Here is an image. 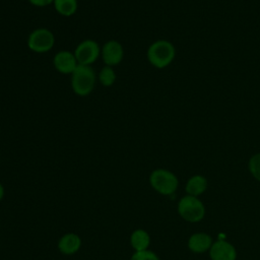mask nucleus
<instances>
[{
    "instance_id": "nucleus-1",
    "label": "nucleus",
    "mask_w": 260,
    "mask_h": 260,
    "mask_svg": "<svg viewBox=\"0 0 260 260\" xmlns=\"http://www.w3.org/2000/svg\"><path fill=\"white\" fill-rule=\"evenodd\" d=\"M176 55L175 47L172 43L159 40L152 43L147 50V59L149 63L158 68H165L172 63Z\"/></svg>"
},
{
    "instance_id": "nucleus-2",
    "label": "nucleus",
    "mask_w": 260,
    "mask_h": 260,
    "mask_svg": "<svg viewBox=\"0 0 260 260\" xmlns=\"http://www.w3.org/2000/svg\"><path fill=\"white\" fill-rule=\"evenodd\" d=\"M71 75V86L77 95L85 96L92 91L95 83V73L91 66L78 64Z\"/></svg>"
},
{
    "instance_id": "nucleus-3",
    "label": "nucleus",
    "mask_w": 260,
    "mask_h": 260,
    "mask_svg": "<svg viewBox=\"0 0 260 260\" xmlns=\"http://www.w3.org/2000/svg\"><path fill=\"white\" fill-rule=\"evenodd\" d=\"M149 184L154 191L161 195H172L179 187L177 176L169 170L156 169L149 175Z\"/></svg>"
},
{
    "instance_id": "nucleus-4",
    "label": "nucleus",
    "mask_w": 260,
    "mask_h": 260,
    "mask_svg": "<svg viewBox=\"0 0 260 260\" xmlns=\"http://www.w3.org/2000/svg\"><path fill=\"white\" fill-rule=\"evenodd\" d=\"M179 215L188 222H199L205 215L203 202L195 196L186 195L182 197L177 206Z\"/></svg>"
},
{
    "instance_id": "nucleus-5",
    "label": "nucleus",
    "mask_w": 260,
    "mask_h": 260,
    "mask_svg": "<svg viewBox=\"0 0 260 260\" xmlns=\"http://www.w3.org/2000/svg\"><path fill=\"white\" fill-rule=\"evenodd\" d=\"M55 44L53 32L44 27L32 30L27 38V47L36 53H46L50 51Z\"/></svg>"
},
{
    "instance_id": "nucleus-6",
    "label": "nucleus",
    "mask_w": 260,
    "mask_h": 260,
    "mask_svg": "<svg viewBox=\"0 0 260 260\" xmlns=\"http://www.w3.org/2000/svg\"><path fill=\"white\" fill-rule=\"evenodd\" d=\"M101 54L99 44L93 40H84L77 45L74 51V56L79 65L90 66L96 61Z\"/></svg>"
},
{
    "instance_id": "nucleus-7",
    "label": "nucleus",
    "mask_w": 260,
    "mask_h": 260,
    "mask_svg": "<svg viewBox=\"0 0 260 260\" xmlns=\"http://www.w3.org/2000/svg\"><path fill=\"white\" fill-rule=\"evenodd\" d=\"M101 54H102V59L105 62V64L107 66H115L118 65L124 57V50L122 45L117 42V41H109L107 42L102 50H101Z\"/></svg>"
},
{
    "instance_id": "nucleus-8",
    "label": "nucleus",
    "mask_w": 260,
    "mask_h": 260,
    "mask_svg": "<svg viewBox=\"0 0 260 260\" xmlns=\"http://www.w3.org/2000/svg\"><path fill=\"white\" fill-rule=\"evenodd\" d=\"M208 252L211 260H236L237 259L236 248L233 246V244L224 240L213 242Z\"/></svg>"
},
{
    "instance_id": "nucleus-9",
    "label": "nucleus",
    "mask_w": 260,
    "mask_h": 260,
    "mask_svg": "<svg viewBox=\"0 0 260 260\" xmlns=\"http://www.w3.org/2000/svg\"><path fill=\"white\" fill-rule=\"evenodd\" d=\"M53 64L57 71L62 74H72L78 65L74 53L69 51H60L56 53L53 59Z\"/></svg>"
},
{
    "instance_id": "nucleus-10",
    "label": "nucleus",
    "mask_w": 260,
    "mask_h": 260,
    "mask_svg": "<svg viewBox=\"0 0 260 260\" xmlns=\"http://www.w3.org/2000/svg\"><path fill=\"white\" fill-rule=\"evenodd\" d=\"M82 245L81 238L75 233L64 234L57 243V248L59 252L63 255H74L76 254Z\"/></svg>"
},
{
    "instance_id": "nucleus-11",
    "label": "nucleus",
    "mask_w": 260,
    "mask_h": 260,
    "mask_svg": "<svg viewBox=\"0 0 260 260\" xmlns=\"http://www.w3.org/2000/svg\"><path fill=\"white\" fill-rule=\"evenodd\" d=\"M213 240L211 236L206 233H195L190 236L188 240V248L190 251L196 254H202L211 248Z\"/></svg>"
},
{
    "instance_id": "nucleus-12",
    "label": "nucleus",
    "mask_w": 260,
    "mask_h": 260,
    "mask_svg": "<svg viewBox=\"0 0 260 260\" xmlns=\"http://www.w3.org/2000/svg\"><path fill=\"white\" fill-rule=\"evenodd\" d=\"M150 245V236L149 234L142 229H137L132 232L130 235V246L134 252H140L148 250Z\"/></svg>"
},
{
    "instance_id": "nucleus-13",
    "label": "nucleus",
    "mask_w": 260,
    "mask_h": 260,
    "mask_svg": "<svg viewBox=\"0 0 260 260\" xmlns=\"http://www.w3.org/2000/svg\"><path fill=\"white\" fill-rule=\"evenodd\" d=\"M207 189V180L201 175L192 176L186 183L185 191L188 195L198 197Z\"/></svg>"
},
{
    "instance_id": "nucleus-14",
    "label": "nucleus",
    "mask_w": 260,
    "mask_h": 260,
    "mask_svg": "<svg viewBox=\"0 0 260 260\" xmlns=\"http://www.w3.org/2000/svg\"><path fill=\"white\" fill-rule=\"evenodd\" d=\"M53 4L56 11L63 16L73 15L78 7L77 0H54Z\"/></svg>"
},
{
    "instance_id": "nucleus-15",
    "label": "nucleus",
    "mask_w": 260,
    "mask_h": 260,
    "mask_svg": "<svg viewBox=\"0 0 260 260\" xmlns=\"http://www.w3.org/2000/svg\"><path fill=\"white\" fill-rule=\"evenodd\" d=\"M99 80L106 87L113 85L116 81V73L114 69L111 66L104 67L99 74Z\"/></svg>"
},
{
    "instance_id": "nucleus-16",
    "label": "nucleus",
    "mask_w": 260,
    "mask_h": 260,
    "mask_svg": "<svg viewBox=\"0 0 260 260\" xmlns=\"http://www.w3.org/2000/svg\"><path fill=\"white\" fill-rule=\"evenodd\" d=\"M249 171L251 175L260 182V153L254 154L249 160Z\"/></svg>"
},
{
    "instance_id": "nucleus-17",
    "label": "nucleus",
    "mask_w": 260,
    "mask_h": 260,
    "mask_svg": "<svg viewBox=\"0 0 260 260\" xmlns=\"http://www.w3.org/2000/svg\"><path fill=\"white\" fill-rule=\"evenodd\" d=\"M130 260H159V257L151 250H145L140 252H134Z\"/></svg>"
},
{
    "instance_id": "nucleus-18",
    "label": "nucleus",
    "mask_w": 260,
    "mask_h": 260,
    "mask_svg": "<svg viewBox=\"0 0 260 260\" xmlns=\"http://www.w3.org/2000/svg\"><path fill=\"white\" fill-rule=\"evenodd\" d=\"M30 4L38 6V7H44V6H48L50 4H52L54 2V0H28Z\"/></svg>"
},
{
    "instance_id": "nucleus-19",
    "label": "nucleus",
    "mask_w": 260,
    "mask_h": 260,
    "mask_svg": "<svg viewBox=\"0 0 260 260\" xmlns=\"http://www.w3.org/2000/svg\"><path fill=\"white\" fill-rule=\"evenodd\" d=\"M4 195H5V189H4V186L0 183V201H2V199L4 198Z\"/></svg>"
}]
</instances>
